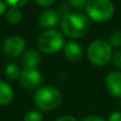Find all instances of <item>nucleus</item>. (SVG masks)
<instances>
[{
  "label": "nucleus",
  "instance_id": "obj_20",
  "mask_svg": "<svg viewBox=\"0 0 121 121\" xmlns=\"http://www.w3.org/2000/svg\"><path fill=\"white\" fill-rule=\"evenodd\" d=\"M69 4L74 8H82V6L86 5L87 3V0H68Z\"/></svg>",
  "mask_w": 121,
  "mask_h": 121
},
{
  "label": "nucleus",
  "instance_id": "obj_6",
  "mask_svg": "<svg viewBox=\"0 0 121 121\" xmlns=\"http://www.w3.org/2000/svg\"><path fill=\"white\" fill-rule=\"evenodd\" d=\"M26 47V42L22 37L13 35L8 37L2 44V51L5 56L10 59H15L23 52Z\"/></svg>",
  "mask_w": 121,
  "mask_h": 121
},
{
  "label": "nucleus",
  "instance_id": "obj_12",
  "mask_svg": "<svg viewBox=\"0 0 121 121\" xmlns=\"http://www.w3.org/2000/svg\"><path fill=\"white\" fill-rule=\"evenodd\" d=\"M14 98L13 89L8 83L0 80V105H8Z\"/></svg>",
  "mask_w": 121,
  "mask_h": 121
},
{
  "label": "nucleus",
  "instance_id": "obj_11",
  "mask_svg": "<svg viewBox=\"0 0 121 121\" xmlns=\"http://www.w3.org/2000/svg\"><path fill=\"white\" fill-rule=\"evenodd\" d=\"M64 53L65 56L69 60H72V62H77V60H81L82 56H83L82 47L75 42H68L67 44H65Z\"/></svg>",
  "mask_w": 121,
  "mask_h": 121
},
{
  "label": "nucleus",
  "instance_id": "obj_8",
  "mask_svg": "<svg viewBox=\"0 0 121 121\" xmlns=\"http://www.w3.org/2000/svg\"><path fill=\"white\" fill-rule=\"evenodd\" d=\"M105 85L112 96L121 98V72L113 71L108 73L105 80Z\"/></svg>",
  "mask_w": 121,
  "mask_h": 121
},
{
  "label": "nucleus",
  "instance_id": "obj_3",
  "mask_svg": "<svg viewBox=\"0 0 121 121\" xmlns=\"http://www.w3.org/2000/svg\"><path fill=\"white\" fill-rule=\"evenodd\" d=\"M88 60L96 66H104L113 57L112 46L103 39L94 40L87 49Z\"/></svg>",
  "mask_w": 121,
  "mask_h": 121
},
{
  "label": "nucleus",
  "instance_id": "obj_24",
  "mask_svg": "<svg viewBox=\"0 0 121 121\" xmlns=\"http://www.w3.org/2000/svg\"><path fill=\"white\" fill-rule=\"evenodd\" d=\"M55 121H77L74 117H72V116H63V117H60L59 119H56Z\"/></svg>",
  "mask_w": 121,
  "mask_h": 121
},
{
  "label": "nucleus",
  "instance_id": "obj_1",
  "mask_svg": "<svg viewBox=\"0 0 121 121\" xmlns=\"http://www.w3.org/2000/svg\"><path fill=\"white\" fill-rule=\"evenodd\" d=\"M90 27L89 19L86 15L80 12H73L65 15L60 22L62 31L67 36L72 38H79L87 33Z\"/></svg>",
  "mask_w": 121,
  "mask_h": 121
},
{
  "label": "nucleus",
  "instance_id": "obj_18",
  "mask_svg": "<svg viewBox=\"0 0 121 121\" xmlns=\"http://www.w3.org/2000/svg\"><path fill=\"white\" fill-rule=\"evenodd\" d=\"M5 2L12 8H18L28 2V0H5Z\"/></svg>",
  "mask_w": 121,
  "mask_h": 121
},
{
  "label": "nucleus",
  "instance_id": "obj_23",
  "mask_svg": "<svg viewBox=\"0 0 121 121\" xmlns=\"http://www.w3.org/2000/svg\"><path fill=\"white\" fill-rule=\"evenodd\" d=\"M36 2L42 6H48L50 4H52L54 2V0H36Z\"/></svg>",
  "mask_w": 121,
  "mask_h": 121
},
{
  "label": "nucleus",
  "instance_id": "obj_14",
  "mask_svg": "<svg viewBox=\"0 0 121 121\" xmlns=\"http://www.w3.org/2000/svg\"><path fill=\"white\" fill-rule=\"evenodd\" d=\"M20 71L18 69V66L14 63H9L5 67V77L9 80H15L19 78Z\"/></svg>",
  "mask_w": 121,
  "mask_h": 121
},
{
  "label": "nucleus",
  "instance_id": "obj_25",
  "mask_svg": "<svg viewBox=\"0 0 121 121\" xmlns=\"http://www.w3.org/2000/svg\"><path fill=\"white\" fill-rule=\"evenodd\" d=\"M6 12V4L2 0H0V16Z\"/></svg>",
  "mask_w": 121,
  "mask_h": 121
},
{
  "label": "nucleus",
  "instance_id": "obj_16",
  "mask_svg": "<svg viewBox=\"0 0 121 121\" xmlns=\"http://www.w3.org/2000/svg\"><path fill=\"white\" fill-rule=\"evenodd\" d=\"M109 45L112 47H121V30L114 32L109 36Z\"/></svg>",
  "mask_w": 121,
  "mask_h": 121
},
{
  "label": "nucleus",
  "instance_id": "obj_19",
  "mask_svg": "<svg viewBox=\"0 0 121 121\" xmlns=\"http://www.w3.org/2000/svg\"><path fill=\"white\" fill-rule=\"evenodd\" d=\"M113 60H114V64H115L119 69H121V49L114 53Z\"/></svg>",
  "mask_w": 121,
  "mask_h": 121
},
{
  "label": "nucleus",
  "instance_id": "obj_13",
  "mask_svg": "<svg viewBox=\"0 0 121 121\" xmlns=\"http://www.w3.org/2000/svg\"><path fill=\"white\" fill-rule=\"evenodd\" d=\"M5 17H6V20L10 23L16 25V23H18L21 20V12L18 8H12L11 6L8 10V12H6Z\"/></svg>",
  "mask_w": 121,
  "mask_h": 121
},
{
  "label": "nucleus",
  "instance_id": "obj_10",
  "mask_svg": "<svg viewBox=\"0 0 121 121\" xmlns=\"http://www.w3.org/2000/svg\"><path fill=\"white\" fill-rule=\"evenodd\" d=\"M40 62V54L35 49H28L21 56V65L25 69H34Z\"/></svg>",
  "mask_w": 121,
  "mask_h": 121
},
{
  "label": "nucleus",
  "instance_id": "obj_22",
  "mask_svg": "<svg viewBox=\"0 0 121 121\" xmlns=\"http://www.w3.org/2000/svg\"><path fill=\"white\" fill-rule=\"evenodd\" d=\"M82 121H106V120L101 117H98V116H87V117L84 118Z\"/></svg>",
  "mask_w": 121,
  "mask_h": 121
},
{
  "label": "nucleus",
  "instance_id": "obj_15",
  "mask_svg": "<svg viewBox=\"0 0 121 121\" xmlns=\"http://www.w3.org/2000/svg\"><path fill=\"white\" fill-rule=\"evenodd\" d=\"M43 116L42 112L39 111H30L23 117V121H43Z\"/></svg>",
  "mask_w": 121,
  "mask_h": 121
},
{
  "label": "nucleus",
  "instance_id": "obj_21",
  "mask_svg": "<svg viewBox=\"0 0 121 121\" xmlns=\"http://www.w3.org/2000/svg\"><path fill=\"white\" fill-rule=\"evenodd\" d=\"M108 121H121V112H114L111 114Z\"/></svg>",
  "mask_w": 121,
  "mask_h": 121
},
{
  "label": "nucleus",
  "instance_id": "obj_4",
  "mask_svg": "<svg viewBox=\"0 0 121 121\" xmlns=\"http://www.w3.org/2000/svg\"><path fill=\"white\" fill-rule=\"evenodd\" d=\"M85 11L91 19L96 21H106L112 18L115 12L111 0H88Z\"/></svg>",
  "mask_w": 121,
  "mask_h": 121
},
{
  "label": "nucleus",
  "instance_id": "obj_9",
  "mask_svg": "<svg viewBox=\"0 0 121 121\" xmlns=\"http://www.w3.org/2000/svg\"><path fill=\"white\" fill-rule=\"evenodd\" d=\"M60 21V15L55 10L48 9L40 13L38 17V23L43 28H52L56 26Z\"/></svg>",
  "mask_w": 121,
  "mask_h": 121
},
{
  "label": "nucleus",
  "instance_id": "obj_7",
  "mask_svg": "<svg viewBox=\"0 0 121 121\" xmlns=\"http://www.w3.org/2000/svg\"><path fill=\"white\" fill-rule=\"evenodd\" d=\"M42 80V74L36 69H23L19 74L20 84L27 89H33L39 86Z\"/></svg>",
  "mask_w": 121,
  "mask_h": 121
},
{
  "label": "nucleus",
  "instance_id": "obj_17",
  "mask_svg": "<svg viewBox=\"0 0 121 121\" xmlns=\"http://www.w3.org/2000/svg\"><path fill=\"white\" fill-rule=\"evenodd\" d=\"M56 12L59 13V15H63V17H64L65 15L69 14V5L67 3H65V2H62V3H60V5L57 6Z\"/></svg>",
  "mask_w": 121,
  "mask_h": 121
},
{
  "label": "nucleus",
  "instance_id": "obj_2",
  "mask_svg": "<svg viewBox=\"0 0 121 121\" xmlns=\"http://www.w3.org/2000/svg\"><path fill=\"white\" fill-rule=\"evenodd\" d=\"M62 94L57 88L52 86H44L34 94L35 105L43 112L52 111L60 105Z\"/></svg>",
  "mask_w": 121,
  "mask_h": 121
},
{
  "label": "nucleus",
  "instance_id": "obj_5",
  "mask_svg": "<svg viewBox=\"0 0 121 121\" xmlns=\"http://www.w3.org/2000/svg\"><path fill=\"white\" fill-rule=\"evenodd\" d=\"M37 46L43 52L53 53L65 46V38L56 30H47L38 37Z\"/></svg>",
  "mask_w": 121,
  "mask_h": 121
}]
</instances>
